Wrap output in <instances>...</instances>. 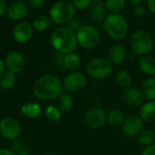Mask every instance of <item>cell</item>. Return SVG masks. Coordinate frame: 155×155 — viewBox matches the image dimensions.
<instances>
[{"instance_id": "6da1fadb", "label": "cell", "mask_w": 155, "mask_h": 155, "mask_svg": "<svg viewBox=\"0 0 155 155\" xmlns=\"http://www.w3.org/2000/svg\"><path fill=\"white\" fill-rule=\"evenodd\" d=\"M64 90L63 81L54 74H45L38 78L33 84L34 96L41 100L49 101L58 99Z\"/></svg>"}, {"instance_id": "7a4b0ae2", "label": "cell", "mask_w": 155, "mask_h": 155, "mask_svg": "<svg viewBox=\"0 0 155 155\" xmlns=\"http://www.w3.org/2000/svg\"><path fill=\"white\" fill-rule=\"evenodd\" d=\"M50 42L54 50L62 55L74 52L77 46L76 35L68 27H58L54 29L51 34Z\"/></svg>"}, {"instance_id": "3957f363", "label": "cell", "mask_w": 155, "mask_h": 155, "mask_svg": "<svg viewBox=\"0 0 155 155\" xmlns=\"http://www.w3.org/2000/svg\"><path fill=\"white\" fill-rule=\"evenodd\" d=\"M104 28L106 34L115 40L124 38L129 30L128 22L121 14H109L104 21Z\"/></svg>"}, {"instance_id": "277c9868", "label": "cell", "mask_w": 155, "mask_h": 155, "mask_svg": "<svg viewBox=\"0 0 155 155\" xmlns=\"http://www.w3.org/2000/svg\"><path fill=\"white\" fill-rule=\"evenodd\" d=\"M130 44L133 53L142 57L151 52L153 48V39L147 31L139 29L132 34Z\"/></svg>"}, {"instance_id": "5b68a950", "label": "cell", "mask_w": 155, "mask_h": 155, "mask_svg": "<svg viewBox=\"0 0 155 155\" xmlns=\"http://www.w3.org/2000/svg\"><path fill=\"white\" fill-rule=\"evenodd\" d=\"M113 72V64L105 58H94L86 65L87 75L94 79L108 78Z\"/></svg>"}, {"instance_id": "8992f818", "label": "cell", "mask_w": 155, "mask_h": 155, "mask_svg": "<svg viewBox=\"0 0 155 155\" xmlns=\"http://www.w3.org/2000/svg\"><path fill=\"white\" fill-rule=\"evenodd\" d=\"M74 6L66 0L56 2L50 9V18L58 25L67 24L74 18Z\"/></svg>"}, {"instance_id": "52a82bcc", "label": "cell", "mask_w": 155, "mask_h": 155, "mask_svg": "<svg viewBox=\"0 0 155 155\" xmlns=\"http://www.w3.org/2000/svg\"><path fill=\"white\" fill-rule=\"evenodd\" d=\"M77 44L84 48H93L100 41V33L96 27L91 25H83L76 32Z\"/></svg>"}, {"instance_id": "ba28073f", "label": "cell", "mask_w": 155, "mask_h": 155, "mask_svg": "<svg viewBox=\"0 0 155 155\" xmlns=\"http://www.w3.org/2000/svg\"><path fill=\"white\" fill-rule=\"evenodd\" d=\"M87 77L80 71H71L63 80L64 89L70 93H76L83 90L87 86Z\"/></svg>"}, {"instance_id": "9c48e42d", "label": "cell", "mask_w": 155, "mask_h": 155, "mask_svg": "<svg viewBox=\"0 0 155 155\" xmlns=\"http://www.w3.org/2000/svg\"><path fill=\"white\" fill-rule=\"evenodd\" d=\"M22 132L20 122L13 117H5L0 121V135L9 141L17 139Z\"/></svg>"}, {"instance_id": "30bf717a", "label": "cell", "mask_w": 155, "mask_h": 155, "mask_svg": "<svg viewBox=\"0 0 155 155\" xmlns=\"http://www.w3.org/2000/svg\"><path fill=\"white\" fill-rule=\"evenodd\" d=\"M84 124L91 130H98L106 122V112L99 107L89 109L84 114Z\"/></svg>"}, {"instance_id": "8fae6325", "label": "cell", "mask_w": 155, "mask_h": 155, "mask_svg": "<svg viewBox=\"0 0 155 155\" xmlns=\"http://www.w3.org/2000/svg\"><path fill=\"white\" fill-rule=\"evenodd\" d=\"M4 61L6 70L14 73L15 75L21 73L25 69L26 64L25 57L16 50L10 51L5 56Z\"/></svg>"}, {"instance_id": "7c38bea8", "label": "cell", "mask_w": 155, "mask_h": 155, "mask_svg": "<svg viewBox=\"0 0 155 155\" xmlns=\"http://www.w3.org/2000/svg\"><path fill=\"white\" fill-rule=\"evenodd\" d=\"M143 123L144 122L140 115H130L125 118L122 126V131L124 134L128 137H135L143 130Z\"/></svg>"}, {"instance_id": "4fadbf2b", "label": "cell", "mask_w": 155, "mask_h": 155, "mask_svg": "<svg viewBox=\"0 0 155 155\" xmlns=\"http://www.w3.org/2000/svg\"><path fill=\"white\" fill-rule=\"evenodd\" d=\"M122 98L124 103L130 107H141L145 102V97L139 88L129 87L124 89L122 93Z\"/></svg>"}, {"instance_id": "5bb4252c", "label": "cell", "mask_w": 155, "mask_h": 155, "mask_svg": "<svg viewBox=\"0 0 155 155\" xmlns=\"http://www.w3.org/2000/svg\"><path fill=\"white\" fill-rule=\"evenodd\" d=\"M6 14L10 20L18 21L28 14V5L22 0L15 1L7 6Z\"/></svg>"}, {"instance_id": "9a60e30c", "label": "cell", "mask_w": 155, "mask_h": 155, "mask_svg": "<svg viewBox=\"0 0 155 155\" xmlns=\"http://www.w3.org/2000/svg\"><path fill=\"white\" fill-rule=\"evenodd\" d=\"M34 33L33 26L27 22L18 23L13 30V37L17 43L23 44L30 40Z\"/></svg>"}, {"instance_id": "2e32d148", "label": "cell", "mask_w": 155, "mask_h": 155, "mask_svg": "<svg viewBox=\"0 0 155 155\" xmlns=\"http://www.w3.org/2000/svg\"><path fill=\"white\" fill-rule=\"evenodd\" d=\"M127 58L125 48L121 44H114L108 50L107 58L113 65H119L123 63Z\"/></svg>"}, {"instance_id": "e0dca14e", "label": "cell", "mask_w": 155, "mask_h": 155, "mask_svg": "<svg viewBox=\"0 0 155 155\" xmlns=\"http://www.w3.org/2000/svg\"><path fill=\"white\" fill-rule=\"evenodd\" d=\"M105 2L104 0H94L90 5L89 16L94 22H102L105 19Z\"/></svg>"}, {"instance_id": "ac0fdd59", "label": "cell", "mask_w": 155, "mask_h": 155, "mask_svg": "<svg viewBox=\"0 0 155 155\" xmlns=\"http://www.w3.org/2000/svg\"><path fill=\"white\" fill-rule=\"evenodd\" d=\"M138 68L142 73L149 78L155 77V58L150 55L140 57L138 59Z\"/></svg>"}, {"instance_id": "d6986e66", "label": "cell", "mask_w": 155, "mask_h": 155, "mask_svg": "<svg viewBox=\"0 0 155 155\" xmlns=\"http://www.w3.org/2000/svg\"><path fill=\"white\" fill-rule=\"evenodd\" d=\"M20 111L26 118L35 119L41 116V114L43 113V107L39 103L34 101H28L21 106Z\"/></svg>"}, {"instance_id": "ffe728a7", "label": "cell", "mask_w": 155, "mask_h": 155, "mask_svg": "<svg viewBox=\"0 0 155 155\" xmlns=\"http://www.w3.org/2000/svg\"><path fill=\"white\" fill-rule=\"evenodd\" d=\"M140 117L146 122H155V100L146 101L141 106Z\"/></svg>"}, {"instance_id": "44dd1931", "label": "cell", "mask_w": 155, "mask_h": 155, "mask_svg": "<svg viewBox=\"0 0 155 155\" xmlns=\"http://www.w3.org/2000/svg\"><path fill=\"white\" fill-rule=\"evenodd\" d=\"M124 121H125V116L124 112L120 110L113 109V110H110L106 113V122L112 127H114V128L122 127Z\"/></svg>"}, {"instance_id": "7402d4cb", "label": "cell", "mask_w": 155, "mask_h": 155, "mask_svg": "<svg viewBox=\"0 0 155 155\" xmlns=\"http://www.w3.org/2000/svg\"><path fill=\"white\" fill-rule=\"evenodd\" d=\"M114 80H115V83L119 87H121L123 89H127V88L131 87V84L133 81V77L129 71L124 70V69H120L116 72V74L114 76Z\"/></svg>"}, {"instance_id": "603a6c76", "label": "cell", "mask_w": 155, "mask_h": 155, "mask_svg": "<svg viewBox=\"0 0 155 155\" xmlns=\"http://www.w3.org/2000/svg\"><path fill=\"white\" fill-rule=\"evenodd\" d=\"M80 65H81V58L76 53L72 52L64 56L63 66L68 70L76 71V69L80 67Z\"/></svg>"}, {"instance_id": "cb8c5ba5", "label": "cell", "mask_w": 155, "mask_h": 155, "mask_svg": "<svg viewBox=\"0 0 155 155\" xmlns=\"http://www.w3.org/2000/svg\"><path fill=\"white\" fill-rule=\"evenodd\" d=\"M142 91L145 99L155 100V77L146 79L142 86Z\"/></svg>"}, {"instance_id": "d4e9b609", "label": "cell", "mask_w": 155, "mask_h": 155, "mask_svg": "<svg viewBox=\"0 0 155 155\" xmlns=\"http://www.w3.org/2000/svg\"><path fill=\"white\" fill-rule=\"evenodd\" d=\"M74 106V100L69 93L63 92L58 98V108L62 112H68Z\"/></svg>"}, {"instance_id": "484cf974", "label": "cell", "mask_w": 155, "mask_h": 155, "mask_svg": "<svg viewBox=\"0 0 155 155\" xmlns=\"http://www.w3.org/2000/svg\"><path fill=\"white\" fill-rule=\"evenodd\" d=\"M16 83V77L14 73L5 70L0 76V87L4 90L12 89Z\"/></svg>"}, {"instance_id": "4316f807", "label": "cell", "mask_w": 155, "mask_h": 155, "mask_svg": "<svg viewBox=\"0 0 155 155\" xmlns=\"http://www.w3.org/2000/svg\"><path fill=\"white\" fill-rule=\"evenodd\" d=\"M154 140L155 132L151 129H144L138 135V142L145 147L153 144Z\"/></svg>"}, {"instance_id": "83f0119b", "label": "cell", "mask_w": 155, "mask_h": 155, "mask_svg": "<svg viewBox=\"0 0 155 155\" xmlns=\"http://www.w3.org/2000/svg\"><path fill=\"white\" fill-rule=\"evenodd\" d=\"M51 18L45 15H39L33 21V27L37 31H45L50 26Z\"/></svg>"}, {"instance_id": "f1b7e54d", "label": "cell", "mask_w": 155, "mask_h": 155, "mask_svg": "<svg viewBox=\"0 0 155 155\" xmlns=\"http://www.w3.org/2000/svg\"><path fill=\"white\" fill-rule=\"evenodd\" d=\"M125 7V0H106L105 8L110 14H119Z\"/></svg>"}, {"instance_id": "f546056e", "label": "cell", "mask_w": 155, "mask_h": 155, "mask_svg": "<svg viewBox=\"0 0 155 155\" xmlns=\"http://www.w3.org/2000/svg\"><path fill=\"white\" fill-rule=\"evenodd\" d=\"M45 116L50 122H59L62 118V111L59 110L58 107L54 105H48L45 109Z\"/></svg>"}, {"instance_id": "4dcf8cb0", "label": "cell", "mask_w": 155, "mask_h": 155, "mask_svg": "<svg viewBox=\"0 0 155 155\" xmlns=\"http://www.w3.org/2000/svg\"><path fill=\"white\" fill-rule=\"evenodd\" d=\"M72 4L74 5V8L83 10V9H86L91 5L92 0H73Z\"/></svg>"}, {"instance_id": "1f68e13d", "label": "cell", "mask_w": 155, "mask_h": 155, "mask_svg": "<svg viewBox=\"0 0 155 155\" xmlns=\"http://www.w3.org/2000/svg\"><path fill=\"white\" fill-rule=\"evenodd\" d=\"M82 26H83V24L79 18H73L72 20H70L67 23V27L74 33L77 32Z\"/></svg>"}, {"instance_id": "d6a6232c", "label": "cell", "mask_w": 155, "mask_h": 155, "mask_svg": "<svg viewBox=\"0 0 155 155\" xmlns=\"http://www.w3.org/2000/svg\"><path fill=\"white\" fill-rule=\"evenodd\" d=\"M45 4V0H29V5L34 9H39Z\"/></svg>"}, {"instance_id": "836d02e7", "label": "cell", "mask_w": 155, "mask_h": 155, "mask_svg": "<svg viewBox=\"0 0 155 155\" xmlns=\"http://www.w3.org/2000/svg\"><path fill=\"white\" fill-rule=\"evenodd\" d=\"M145 8L143 6V5H135L134 6V16H137V17H142V16H144V14H145Z\"/></svg>"}, {"instance_id": "e575fe53", "label": "cell", "mask_w": 155, "mask_h": 155, "mask_svg": "<svg viewBox=\"0 0 155 155\" xmlns=\"http://www.w3.org/2000/svg\"><path fill=\"white\" fill-rule=\"evenodd\" d=\"M141 155H155V144H152V145H149V146H146Z\"/></svg>"}, {"instance_id": "d590c367", "label": "cell", "mask_w": 155, "mask_h": 155, "mask_svg": "<svg viewBox=\"0 0 155 155\" xmlns=\"http://www.w3.org/2000/svg\"><path fill=\"white\" fill-rule=\"evenodd\" d=\"M7 10V4L5 0H0V16H3Z\"/></svg>"}, {"instance_id": "8d00e7d4", "label": "cell", "mask_w": 155, "mask_h": 155, "mask_svg": "<svg viewBox=\"0 0 155 155\" xmlns=\"http://www.w3.org/2000/svg\"><path fill=\"white\" fill-rule=\"evenodd\" d=\"M0 155H15V153L7 148H1L0 149Z\"/></svg>"}, {"instance_id": "74e56055", "label": "cell", "mask_w": 155, "mask_h": 155, "mask_svg": "<svg viewBox=\"0 0 155 155\" xmlns=\"http://www.w3.org/2000/svg\"><path fill=\"white\" fill-rule=\"evenodd\" d=\"M147 5H148V7H149L150 11L152 13L155 14V0H148Z\"/></svg>"}, {"instance_id": "f35d334b", "label": "cell", "mask_w": 155, "mask_h": 155, "mask_svg": "<svg viewBox=\"0 0 155 155\" xmlns=\"http://www.w3.org/2000/svg\"><path fill=\"white\" fill-rule=\"evenodd\" d=\"M5 71V61L3 59L0 58V76Z\"/></svg>"}, {"instance_id": "ab89813d", "label": "cell", "mask_w": 155, "mask_h": 155, "mask_svg": "<svg viewBox=\"0 0 155 155\" xmlns=\"http://www.w3.org/2000/svg\"><path fill=\"white\" fill-rule=\"evenodd\" d=\"M132 5H140L143 0H128Z\"/></svg>"}, {"instance_id": "60d3db41", "label": "cell", "mask_w": 155, "mask_h": 155, "mask_svg": "<svg viewBox=\"0 0 155 155\" xmlns=\"http://www.w3.org/2000/svg\"><path fill=\"white\" fill-rule=\"evenodd\" d=\"M15 155H30L26 151H20L17 153H15Z\"/></svg>"}, {"instance_id": "b9f144b4", "label": "cell", "mask_w": 155, "mask_h": 155, "mask_svg": "<svg viewBox=\"0 0 155 155\" xmlns=\"http://www.w3.org/2000/svg\"><path fill=\"white\" fill-rule=\"evenodd\" d=\"M0 98H1V87H0Z\"/></svg>"}, {"instance_id": "7bdbcfd3", "label": "cell", "mask_w": 155, "mask_h": 155, "mask_svg": "<svg viewBox=\"0 0 155 155\" xmlns=\"http://www.w3.org/2000/svg\"><path fill=\"white\" fill-rule=\"evenodd\" d=\"M45 155H55V154H52V153H48V154H45Z\"/></svg>"}, {"instance_id": "ee69618b", "label": "cell", "mask_w": 155, "mask_h": 155, "mask_svg": "<svg viewBox=\"0 0 155 155\" xmlns=\"http://www.w3.org/2000/svg\"><path fill=\"white\" fill-rule=\"evenodd\" d=\"M153 131H154V132H155V125H154V130H153Z\"/></svg>"}]
</instances>
